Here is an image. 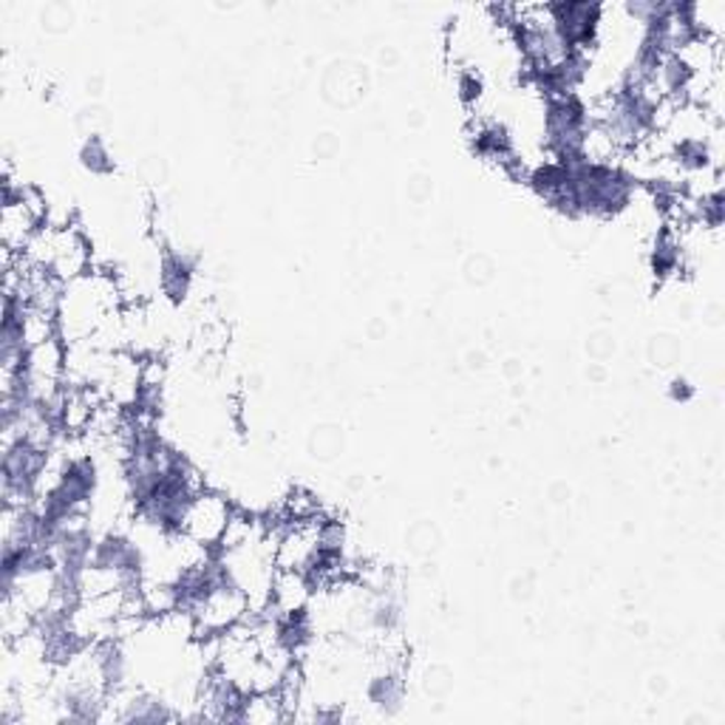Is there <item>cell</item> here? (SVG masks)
I'll use <instances>...</instances> for the list:
<instances>
[{"label": "cell", "instance_id": "1", "mask_svg": "<svg viewBox=\"0 0 725 725\" xmlns=\"http://www.w3.org/2000/svg\"><path fill=\"white\" fill-rule=\"evenodd\" d=\"M567 170H570V193H567V216L570 219H581V216L613 219V216H620L632 207L635 193L641 188V179L620 162L578 159V162L567 165Z\"/></svg>", "mask_w": 725, "mask_h": 725}, {"label": "cell", "instance_id": "2", "mask_svg": "<svg viewBox=\"0 0 725 725\" xmlns=\"http://www.w3.org/2000/svg\"><path fill=\"white\" fill-rule=\"evenodd\" d=\"M113 312H120V287L111 275L94 269L80 275L63 289L57 310V338L65 346L94 338Z\"/></svg>", "mask_w": 725, "mask_h": 725}, {"label": "cell", "instance_id": "3", "mask_svg": "<svg viewBox=\"0 0 725 725\" xmlns=\"http://www.w3.org/2000/svg\"><path fill=\"white\" fill-rule=\"evenodd\" d=\"M590 125V108L578 94L547 99L544 102V145L549 150V159L564 165L584 159V140Z\"/></svg>", "mask_w": 725, "mask_h": 725}, {"label": "cell", "instance_id": "4", "mask_svg": "<svg viewBox=\"0 0 725 725\" xmlns=\"http://www.w3.org/2000/svg\"><path fill=\"white\" fill-rule=\"evenodd\" d=\"M547 14L556 35L567 43V49L590 51L599 37L604 7L592 0H561V3H547Z\"/></svg>", "mask_w": 725, "mask_h": 725}, {"label": "cell", "instance_id": "5", "mask_svg": "<svg viewBox=\"0 0 725 725\" xmlns=\"http://www.w3.org/2000/svg\"><path fill=\"white\" fill-rule=\"evenodd\" d=\"M233 519V510L219 493L198 491L188 505V513L182 521V533L202 542L205 547H219L221 535L227 530V521Z\"/></svg>", "mask_w": 725, "mask_h": 725}, {"label": "cell", "instance_id": "6", "mask_svg": "<svg viewBox=\"0 0 725 725\" xmlns=\"http://www.w3.org/2000/svg\"><path fill=\"white\" fill-rule=\"evenodd\" d=\"M193 278H196V258L179 250H168L159 264V287L162 295L170 303H182L184 298L191 295Z\"/></svg>", "mask_w": 725, "mask_h": 725}, {"label": "cell", "instance_id": "7", "mask_svg": "<svg viewBox=\"0 0 725 725\" xmlns=\"http://www.w3.org/2000/svg\"><path fill=\"white\" fill-rule=\"evenodd\" d=\"M310 578L298 570H275L273 576V595H269V609L275 615L292 613L310 604Z\"/></svg>", "mask_w": 725, "mask_h": 725}, {"label": "cell", "instance_id": "8", "mask_svg": "<svg viewBox=\"0 0 725 725\" xmlns=\"http://www.w3.org/2000/svg\"><path fill=\"white\" fill-rule=\"evenodd\" d=\"M366 698L386 717L400 714L402 703H406V684H402L400 672L383 669L380 675H374L366 686Z\"/></svg>", "mask_w": 725, "mask_h": 725}, {"label": "cell", "instance_id": "9", "mask_svg": "<svg viewBox=\"0 0 725 725\" xmlns=\"http://www.w3.org/2000/svg\"><path fill=\"white\" fill-rule=\"evenodd\" d=\"M473 150L482 156V159H491V162H516V150H513V136L499 122H487V125L476 128L473 134Z\"/></svg>", "mask_w": 725, "mask_h": 725}, {"label": "cell", "instance_id": "10", "mask_svg": "<svg viewBox=\"0 0 725 725\" xmlns=\"http://www.w3.org/2000/svg\"><path fill=\"white\" fill-rule=\"evenodd\" d=\"M649 267H652L655 278H661V281L680 273V267H684V244H680L672 227H663L661 233L655 235V244H652V253H649Z\"/></svg>", "mask_w": 725, "mask_h": 725}, {"label": "cell", "instance_id": "11", "mask_svg": "<svg viewBox=\"0 0 725 725\" xmlns=\"http://www.w3.org/2000/svg\"><path fill=\"white\" fill-rule=\"evenodd\" d=\"M80 165H83L88 173H94V177H108V173H113V156L106 142H102V136L94 134L83 142V148H80Z\"/></svg>", "mask_w": 725, "mask_h": 725}, {"label": "cell", "instance_id": "12", "mask_svg": "<svg viewBox=\"0 0 725 725\" xmlns=\"http://www.w3.org/2000/svg\"><path fill=\"white\" fill-rule=\"evenodd\" d=\"M457 88H459V99H462L466 106H473V102H476V99L482 97V92H485V85H482V77L473 69L459 71Z\"/></svg>", "mask_w": 725, "mask_h": 725}, {"label": "cell", "instance_id": "13", "mask_svg": "<svg viewBox=\"0 0 725 725\" xmlns=\"http://www.w3.org/2000/svg\"><path fill=\"white\" fill-rule=\"evenodd\" d=\"M669 397L677 402H689L691 397H694V388H691L689 380L677 377V380H672V386H669Z\"/></svg>", "mask_w": 725, "mask_h": 725}]
</instances>
